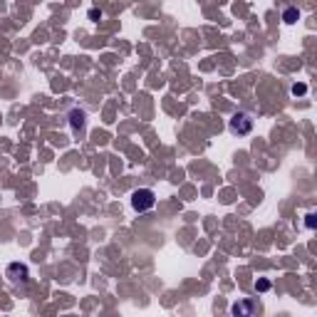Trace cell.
<instances>
[{
	"mask_svg": "<svg viewBox=\"0 0 317 317\" xmlns=\"http://www.w3.org/2000/svg\"><path fill=\"white\" fill-rule=\"evenodd\" d=\"M258 310H260L258 303H236V305L231 308L233 315H251V313H258Z\"/></svg>",
	"mask_w": 317,
	"mask_h": 317,
	"instance_id": "obj_4",
	"label": "cell"
},
{
	"mask_svg": "<svg viewBox=\"0 0 317 317\" xmlns=\"http://www.w3.org/2000/svg\"><path fill=\"white\" fill-rule=\"evenodd\" d=\"M228 129H231L233 134H238V136H246V134L253 131V117H251L248 112H236L233 119L228 122Z\"/></svg>",
	"mask_w": 317,
	"mask_h": 317,
	"instance_id": "obj_2",
	"label": "cell"
},
{
	"mask_svg": "<svg viewBox=\"0 0 317 317\" xmlns=\"http://www.w3.org/2000/svg\"><path fill=\"white\" fill-rule=\"evenodd\" d=\"M255 288H258V290H268V288H270V283H268V280H260Z\"/></svg>",
	"mask_w": 317,
	"mask_h": 317,
	"instance_id": "obj_8",
	"label": "cell"
},
{
	"mask_svg": "<svg viewBox=\"0 0 317 317\" xmlns=\"http://www.w3.org/2000/svg\"><path fill=\"white\" fill-rule=\"evenodd\" d=\"M5 278H7L12 285H17V283H27V278H30V270H27V265L12 263V265H7V270H5Z\"/></svg>",
	"mask_w": 317,
	"mask_h": 317,
	"instance_id": "obj_3",
	"label": "cell"
},
{
	"mask_svg": "<svg viewBox=\"0 0 317 317\" xmlns=\"http://www.w3.org/2000/svg\"><path fill=\"white\" fill-rule=\"evenodd\" d=\"M305 92H308L305 84H295V87H293V94H305Z\"/></svg>",
	"mask_w": 317,
	"mask_h": 317,
	"instance_id": "obj_7",
	"label": "cell"
},
{
	"mask_svg": "<svg viewBox=\"0 0 317 317\" xmlns=\"http://www.w3.org/2000/svg\"><path fill=\"white\" fill-rule=\"evenodd\" d=\"M298 17H300V10H298V7H288V10L283 12V20H285L288 25H293V22H298Z\"/></svg>",
	"mask_w": 317,
	"mask_h": 317,
	"instance_id": "obj_6",
	"label": "cell"
},
{
	"mask_svg": "<svg viewBox=\"0 0 317 317\" xmlns=\"http://www.w3.org/2000/svg\"><path fill=\"white\" fill-rule=\"evenodd\" d=\"M84 119H87V114H84L82 109H72V112H69V124H72L74 131H82V129H84Z\"/></svg>",
	"mask_w": 317,
	"mask_h": 317,
	"instance_id": "obj_5",
	"label": "cell"
},
{
	"mask_svg": "<svg viewBox=\"0 0 317 317\" xmlns=\"http://www.w3.org/2000/svg\"><path fill=\"white\" fill-rule=\"evenodd\" d=\"M154 203H156V193L151 189H136L131 193V208L136 213H144V211L154 208Z\"/></svg>",
	"mask_w": 317,
	"mask_h": 317,
	"instance_id": "obj_1",
	"label": "cell"
}]
</instances>
